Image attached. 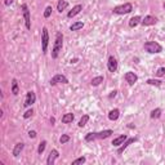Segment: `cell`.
Instances as JSON below:
<instances>
[{
  "label": "cell",
  "mask_w": 165,
  "mask_h": 165,
  "mask_svg": "<svg viewBox=\"0 0 165 165\" xmlns=\"http://www.w3.org/2000/svg\"><path fill=\"white\" fill-rule=\"evenodd\" d=\"M62 45H63V35L62 32H57L56 35V41H54V46L52 49V58H57L58 54H60Z\"/></svg>",
  "instance_id": "cell-1"
},
{
  "label": "cell",
  "mask_w": 165,
  "mask_h": 165,
  "mask_svg": "<svg viewBox=\"0 0 165 165\" xmlns=\"http://www.w3.org/2000/svg\"><path fill=\"white\" fill-rule=\"evenodd\" d=\"M144 49H146V52L152 53V54L163 52V46L160 45L158 41H147V43H144Z\"/></svg>",
  "instance_id": "cell-2"
},
{
  "label": "cell",
  "mask_w": 165,
  "mask_h": 165,
  "mask_svg": "<svg viewBox=\"0 0 165 165\" xmlns=\"http://www.w3.org/2000/svg\"><path fill=\"white\" fill-rule=\"evenodd\" d=\"M133 10V5L130 3H125V4H121V5H117L113 8V13L115 14H128Z\"/></svg>",
  "instance_id": "cell-3"
},
{
  "label": "cell",
  "mask_w": 165,
  "mask_h": 165,
  "mask_svg": "<svg viewBox=\"0 0 165 165\" xmlns=\"http://www.w3.org/2000/svg\"><path fill=\"white\" fill-rule=\"evenodd\" d=\"M48 44H49L48 29H46V27H43V32H41V50H43V53H46V50H48Z\"/></svg>",
  "instance_id": "cell-4"
},
{
  "label": "cell",
  "mask_w": 165,
  "mask_h": 165,
  "mask_svg": "<svg viewBox=\"0 0 165 165\" xmlns=\"http://www.w3.org/2000/svg\"><path fill=\"white\" fill-rule=\"evenodd\" d=\"M69 84V79L66 77L65 75H62V74H57V75H54L52 79H50V85H56V84Z\"/></svg>",
  "instance_id": "cell-5"
},
{
  "label": "cell",
  "mask_w": 165,
  "mask_h": 165,
  "mask_svg": "<svg viewBox=\"0 0 165 165\" xmlns=\"http://www.w3.org/2000/svg\"><path fill=\"white\" fill-rule=\"evenodd\" d=\"M22 12H23V18H25V25H26V29L30 30L31 29V17H30V10H29V7L26 4L22 5Z\"/></svg>",
  "instance_id": "cell-6"
},
{
  "label": "cell",
  "mask_w": 165,
  "mask_h": 165,
  "mask_svg": "<svg viewBox=\"0 0 165 165\" xmlns=\"http://www.w3.org/2000/svg\"><path fill=\"white\" fill-rule=\"evenodd\" d=\"M58 158H60V152H58L56 148H53V150L50 151L48 159H46V164H48V165H53L54 163H56V160H57Z\"/></svg>",
  "instance_id": "cell-7"
},
{
  "label": "cell",
  "mask_w": 165,
  "mask_h": 165,
  "mask_svg": "<svg viewBox=\"0 0 165 165\" xmlns=\"http://www.w3.org/2000/svg\"><path fill=\"white\" fill-rule=\"evenodd\" d=\"M35 101H36V96H35V93L32 92V90H31V92H27L26 99H25V106H26V107L32 106L35 103Z\"/></svg>",
  "instance_id": "cell-8"
},
{
  "label": "cell",
  "mask_w": 165,
  "mask_h": 165,
  "mask_svg": "<svg viewBox=\"0 0 165 165\" xmlns=\"http://www.w3.org/2000/svg\"><path fill=\"white\" fill-rule=\"evenodd\" d=\"M156 22H158V18L154 17V15H146V17L141 21V23H142L143 26H154V25H156Z\"/></svg>",
  "instance_id": "cell-9"
},
{
  "label": "cell",
  "mask_w": 165,
  "mask_h": 165,
  "mask_svg": "<svg viewBox=\"0 0 165 165\" xmlns=\"http://www.w3.org/2000/svg\"><path fill=\"white\" fill-rule=\"evenodd\" d=\"M125 80H127V82L129 85H134L137 82V80H138V76H137L134 72L128 71L127 74H125Z\"/></svg>",
  "instance_id": "cell-10"
},
{
  "label": "cell",
  "mask_w": 165,
  "mask_h": 165,
  "mask_svg": "<svg viewBox=\"0 0 165 165\" xmlns=\"http://www.w3.org/2000/svg\"><path fill=\"white\" fill-rule=\"evenodd\" d=\"M107 69H108V71L110 72H115L116 70H117V61H116V58L115 57H110L108 58V62H107Z\"/></svg>",
  "instance_id": "cell-11"
},
{
  "label": "cell",
  "mask_w": 165,
  "mask_h": 165,
  "mask_svg": "<svg viewBox=\"0 0 165 165\" xmlns=\"http://www.w3.org/2000/svg\"><path fill=\"white\" fill-rule=\"evenodd\" d=\"M127 139H128V136H127V134H121V136H119L117 138H115V139L112 141V144H113L115 147H120L121 144H123Z\"/></svg>",
  "instance_id": "cell-12"
},
{
  "label": "cell",
  "mask_w": 165,
  "mask_h": 165,
  "mask_svg": "<svg viewBox=\"0 0 165 165\" xmlns=\"http://www.w3.org/2000/svg\"><path fill=\"white\" fill-rule=\"evenodd\" d=\"M81 10H82V5H81V4H77V5H75V7H74L72 9L67 13V17H69V18L75 17V15H76V14H79Z\"/></svg>",
  "instance_id": "cell-13"
},
{
  "label": "cell",
  "mask_w": 165,
  "mask_h": 165,
  "mask_svg": "<svg viewBox=\"0 0 165 165\" xmlns=\"http://www.w3.org/2000/svg\"><path fill=\"white\" fill-rule=\"evenodd\" d=\"M136 141H137V138H129V139H127V141H125V142H124V143H123V144H121V146L119 147V150H117V154H123L125 148H127V147L129 146V144L134 143Z\"/></svg>",
  "instance_id": "cell-14"
},
{
  "label": "cell",
  "mask_w": 165,
  "mask_h": 165,
  "mask_svg": "<svg viewBox=\"0 0 165 165\" xmlns=\"http://www.w3.org/2000/svg\"><path fill=\"white\" fill-rule=\"evenodd\" d=\"M23 147H25V144H23L22 142H18L17 144H15L14 148H13V156L14 158H18L19 154H21L22 150H23Z\"/></svg>",
  "instance_id": "cell-15"
},
{
  "label": "cell",
  "mask_w": 165,
  "mask_h": 165,
  "mask_svg": "<svg viewBox=\"0 0 165 165\" xmlns=\"http://www.w3.org/2000/svg\"><path fill=\"white\" fill-rule=\"evenodd\" d=\"M119 116H120V111L117 108H113L108 112V119L111 121H116L117 119H119Z\"/></svg>",
  "instance_id": "cell-16"
},
{
  "label": "cell",
  "mask_w": 165,
  "mask_h": 165,
  "mask_svg": "<svg viewBox=\"0 0 165 165\" xmlns=\"http://www.w3.org/2000/svg\"><path fill=\"white\" fill-rule=\"evenodd\" d=\"M111 134H113V132L111 129H107V130H103V132H99L97 133V139H105V138H108Z\"/></svg>",
  "instance_id": "cell-17"
},
{
  "label": "cell",
  "mask_w": 165,
  "mask_h": 165,
  "mask_svg": "<svg viewBox=\"0 0 165 165\" xmlns=\"http://www.w3.org/2000/svg\"><path fill=\"white\" fill-rule=\"evenodd\" d=\"M74 113H71V112H69V113H65L63 116H62V123L63 124H70V123H72L74 121Z\"/></svg>",
  "instance_id": "cell-18"
},
{
  "label": "cell",
  "mask_w": 165,
  "mask_h": 165,
  "mask_svg": "<svg viewBox=\"0 0 165 165\" xmlns=\"http://www.w3.org/2000/svg\"><path fill=\"white\" fill-rule=\"evenodd\" d=\"M67 7H69V3L66 1V0H58V4H57V10L58 12L62 13V10H65Z\"/></svg>",
  "instance_id": "cell-19"
},
{
  "label": "cell",
  "mask_w": 165,
  "mask_h": 165,
  "mask_svg": "<svg viewBox=\"0 0 165 165\" xmlns=\"http://www.w3.org/2000/svg\"><path fill=\"white\" fill-rule=\"evenodd\" d=\"M141 21H142V18H141L139 15H136V17L130 18V21H129V26H130V27H136L138 23H141Z\"/></svg>",
  "instance_id": "cell-20"
},
{
  "label": "cell",
  "mask_w": 165,
  "mask_h": 165,
  "mask_svg": "<svg viewBox=\"0 0 165 165\" xmlns=\"http://www.w3.org/2000/svg\"><path fill=\"white\" fill-rule=\"evenodd\" d=\"M12 93L14 94V96H17L19 93V89H18V81L17 79H13L12 80Z\"/></svg>",
  "instance_id": "cell-21"
},
{
  "label": "cell",
  "mask_w": 165,
  "mask_h": 165,
  "mask_svg": "<svg viewBox=\"0 0 165 165\" xmlns=\"http://www.w3.org/2000/svg\"><path fill=\"white\" fill-rule=\"evenodd\" d=\"M101 82H103V76H97V77H93L92 81H90V84L93 86H98L101 84Z\"/></svg>",
  "instance_id": "cell-22"
},
{
  "label": "cell",
  "mask_w": 165,
  "mask_h": 165,
  "mask_svg": "<svg viewBox=\"0 0 165 165\" xmlns=\"http://www.w3.org/2000/svg\"><path fill=\"white\" fill-rule=\"evenodd\" d=\"M82 26H84V23H82V22H75V23H72V25L70 26V30H71V31H77V30L82 29Z\"/></svg>",
  "instance_id": "cell-23"
},
{
  "label": "cell",
  "mask_w": 165,
  "mask_h": 165,
  "mask_svg": "<svg viewBox=\"0 0 165 165\" xmlns=\"http://www.w3.org/2000/svg\"><path fill=\"white\" fill-rule=\"evenodd\" d=\"M88 121H89V115H82V117H81L80 121H79V127L80 128H84Z\"/></svg>",
  "instance_id": "cell-24"
},
{
  "label": "cell",
  "mask_w": 165,
  "mask_h": 165,
  "mask_svg": "<svg viewBox=\"0 0 165 165\" xmlns=\"http://www.w3.org/2000/svg\"><path fill=\"white\" fill-rule=\"evenodd\" d=\"M160 116H161V110H160V108L152 110V112H151V119H159Z\"/></svg>",
  "instance_id": "cell-25"
},
{
  "label": "cell",
  "mask_w": 165,
  "mask_h": 165,
  "mask_svg": "<svg viewBox=\"0 0 165 165\" xmlns=\"http://www.w3.org/2000/svg\"><path fill=\"white\" fill-rule=\"evenodd\" d=\"M97 139V133H88V134L85 136V141L86 142H92V141Z\"/></svg>",
  "instance_id": "cell-26"
},
{
  "label": "cell",
  "mask_w": 165,
  "mask_h": 165,
  "mask_svg": "<svg viewBox=\"0 0 165 165\" xmlns=\"http://www.w3.org/2000/svg\"><path fill=\"white\" fill-rule=\"evenodd\" d=\"M45 146H46V141H43V142H40V144H39V148H38V154L39 155H41L43 152H44Z\"/></svg>",
  "instance_id": "cell-27"
},
{
  "label": "cell",
  "mask_w": 165,
  "mask_h": 165,
  "mask_svg": "<svg viewBox=\"0 0 165 165\" xmlns=\"http://www.w3.org/2000/svg\"><path fill=\"white\" fill-rule=\"evenodd\" d=\"M146 82H147L148 85H155V86H160V85H161V81H160V80H155V79H148Z\"/></svg>",
  "instance_id": "cell-28"
},
{
  "label": "cell",
  "mask_w": 165,
  "mask_h": 165,
  "mask_svg": "<svg viewBox=\"0 0 165 165\" xmlns=\"http://www.w3.org/2000/svg\"><path fill=\"white\" fill-rule=\"evenodd\" d=\"M86 161V159L84 158V156H81V158H77L76 160H74L72 161V165H79V164H84Z\"/></svg>",
  "instance_id": "cell-29"
},
{
  "label": "cell",
  "mask_w": 165,
  "mask_h": 165,
  "mask_svg": "<svg viewBox=\"0 0 165 165\" xmlns=\"http://www.w3.org/2000/svg\"><path fill=\"white\" fill-rule=\"evenodd\" d=\"M69 141H70V136H69V134H63V136H62L61 138H60V142H61L62 144H63V143H67Z\"/></svg>",
  "instance_id": "cell-30"
},
{
  "label": "cell",
  "mask_w": 165,
  "mask_h": 165,
  "mask_svg": "<svg viewBox=\"0 0 165 165\" xmlns=\"http://www.w3.org/2000/svg\"><path fill=\"white\" fill-rule=\"evenodd\" d=\"M50 14H52V7H46L45 10H44V17L45 18H49Z\"/></svg>",
  "instance_id": "cell-31"
},
{
  "label": "cell",
  "mask_w": 165,
  "mask_h": 165,
  "mask_svg": "<svg viewBox=\"0 0 165 165\" xmlns=\"http://www.w3.org/2000/svg\"><path fill=\"white\" fill-rule=\"evenodd\" d=\"M32 113H34V110L31 108V110H27V111L23 113V119H29V117L32 116Z\"/></svg>",
  "instance_id": "cell-32"
},
{
  "label": "cell",
  "mask_w": 165,
  "mask_h": 165,
  "mask_svg": "<svg viewBox=\"0 0 165 165\" xmlns=\"http://www.w3.org/2000/svg\"><path fill=\"white\" fill-rule=\"evenodd\" d=\"M165 75V67H160L158 71H156V76H159V77H161Z\"/></svg>",
  "instance_id": "cell-33"
},
{
  "label": "cell",
  "mask_w": 165,
  "mask_h": 165,
  "mask_svg": "<svg viewBox=\"0 0 165 165\" xmlns=\"http://www.w3.org/2000/svg\"><path fill=\"white\" fill-rule=\"evenodd\" d=\"M29 137H30V138H35V137H36V132H35V130L29 132Z\"/></svg>",
  "instance_id": "cell-34"
},
{
  "label": "cell",
  "mask_w": 165,
  "mask_h": 165,
  "mask_svg": "<svg viewBox=\"0 0 165 165\" xmlns=\"http://www.w3.org/2000/svg\"><path fill=\"white\" fill-rule=\"evenodd\" d=\"M12 3H13V0H4V4H5V5H10Z\"/></svg>",
  "instance_id": "cell-35"
},
{
  "label": "cell",
  "mask_w": 165,
  "mask_h": 165,
  "mask_svg": "<svg viewBox=\"0 0 165 165\" xmlns=\"http://www.w3.org/2000/svg\"><path fill=\"white\" fill-rule=\"evenodd\" d=\"M116 90H113V92H111V94H110V96H108V98H113V97H115L116 96Z\"/></svg>",
  "instance_id": "cell-36"
},
{
  "label": "cell",
  "mask_w": 165,
  "mask_h": 165,
  "mask_svg": "<svg viewBox=\"0 0 165 165\" xmlns=\"http://www.w3.org/2000/svg\"><path fill=\"white\" fill-rule=\"evenodd\" d=\"M54 121H56V119H54V117H52V119H50V123L54 124Z\"/></svg>",
  "instance_id": "cell-37"
},
{
  "label": "cell",
  "mask_w": 165,
  "mask_h": 165,
  "mask_svg": "<svg viewBox=\"0 0 165 165\" xmlns=\"http://www.w3.org/2000/svg\"><path fill=\"white\" fill-rule=\"evenodd\" d=\"M163 7H164V9H165V3H164V4H163Z\"/></svg>",
  "instance_id": "cell-38"
}]
</instances>
